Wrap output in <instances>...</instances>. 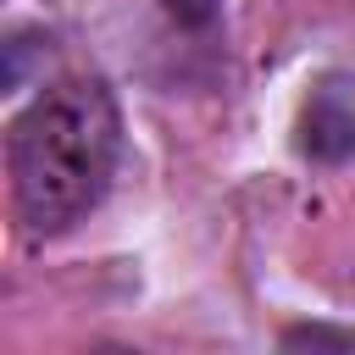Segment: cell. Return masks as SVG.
Wrapping results in <instances>:
<instances>
[{
	"label": "cell",
	"instance_id": "obj_3",
	"mask_svg": "<svg viewBox=\"0 0 355 355\" xmlns=\"http://www.w3.org/2000/svg\"><path fill=\"white\" fill-rule=\"evenodd\" d=\"M277 344H283V349H355V327H322V322H305V327H283Z\"/></svg>",
	"mask_w": 355,
	"mask_h": 355
},
{
	"label": "cell",
	"instance_id": "obj_1",
	"mask_svg": "<svg viewBox=\"0 0 355 355\" xmlns=\"http://www.w3.org/2000/svg\"><path fill=\"white\" fill-rule=\"evenodd\" d=\"M122 155V116L100 78H61L39 89L6 133L11 211L28 239L78 227L111 189Z\"/></svg>",
	"mask_w": 355,
	"mask_h": 355
},
{
	"label": "cell",
	"instance_id": "obj_2",
	"mask_svg": "<svg viewBox=\"0 0 355 355\" xmlns=\"http://www.w3.org/2000/svg\"><path fill=\"white\" fill-rule=\"evenodd\" d=\"M300 155L316 166H344L355 161V89L327 78L311 89L300 111Z\"/></svg>",
	"mask_w": 355,
	"mask_h": 355
},
{
	"label": "cell",
	"instance_id": "obj_4",
	"mask_svg": "<svg viewBox=\"0 0 355 355\" xmlns=\"http://www.w3.org/2000/svg\"><path fill=\"white\" fill-rule=\"evenodd\" d=\"M161 11H166L178 28H189V33H205V28H216V17H222V0H161Z\"/></svg>",
	"mask_w": 355,
	"mask_h": 355
}]
</instances>
